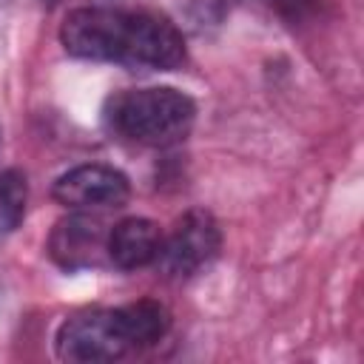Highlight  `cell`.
Masks as SVG:
<instances>
[{"instance_id": "1", "label": "cell", "mask_w": 364, "mask_h": 364, "mask_svg": "<svg viewBox=\"0 0 364 364\" xmlns=\"http://www.w3.org/2000/svg\"><path fill=\"white\" fill-rule=\"evenodd\" d=\"M60 43L71 57L128 68L173 71L185 63V40L179 28L168 17L151 11L108 6L71 9L60 26Z\"/></svg>"}, {"instance_id": "2", "label": "cell", "mask_w": 364, "mask_h": 364, "mask_svg": "<svg viewBox=\"0 0 364 364\" xmlns=\"http://www.w3.org/2000/svg\"><path fill=\"white\" fill-rule=\"evenodd\" d=\"M196 119V102L168 85L128 88L108 100L105 122L122 139L148 148L179 145Z\"/></svg>"}, {"instance_id": "3", "label": "cell", "mask_w": 364, "mask_h": 364, "mask_svg": "<svg viewBox=\"0 0 364 364\" xmlns=\"http://www.w3.org/2000/svg\"><path fill=\"white\" fill-rule=\"evenodd\" d=\"M131 347L119 307H94L82 310L63 321L57 330V355L74 364L114 361L122 358Z\"/></svg>"}, {"instance_id": "4", "label": "cell", "mask_w": 364, "mask_h": 364, "mask_svg": "<svg viewBox=\"0 0 364 364\" xmlns=\"http://www.w3.org/2000/svg\"><path fill=\"white\" fill-rule=\"evenodd\" d=\"M219 247H222V230L216 219L208 210L193 208L182 213L173 230L168 233V239H162L156 264L171 279H191L216 259Z\"/></svg>"}, {"instance_id": "5", "label": "cell", "mask_w": 364, "mask_h": 364, "mask_svg": "<svg viewBox=\"0 0 364 364\" xmlns=\"http://www.w3.org/2000/svg\"><path fill=\"white\" fill-rule=\"evenodd\" d=\"M54 199L71 210H105L119 208L131 196V182L122 171L111 165H77L65 171L54 188Z\"/></svg>"}, {"instance_id": "6", "label": "cell", "mask_w": 364, "mask_h": 364, "mask_svg": "<svg viewBox=\"0 0 364 364\" xmlns=\"http://www.w3.org/2000/svg\"><path fill=\"white\" fill-rule=\"evenodd\" d=\"M48 256L63 270H88L108 262V228L88 210L60 219L48 236Z\"/></svg>"}, {"instance_id": "7", "label": "cell", "mask_w": 364, "mask_h": 364, "mask_svg": "<svg viewBox=\"0 0 364 364\" xmlns=\"http://www.w3.org/2000/svg\"><path fill=\"white\" fill-rule=\"evenodd\" d=\"M162 230L145 216H128L108 228V262L119 270H136L156 262Z\"/></svg>"}, {"instance_id": "8", "label": "cell", "mask_w": 364, "mask_h": 364, "mask_svg": "<svg viewBox=\"0 0 364 364\" xmlns=\"http://www.w3.org/2000/svg\"><path fill=\"white\" fill-rule=\"evenodd\" d=\"M119 313H122V324H125L131 347H151L171 327L168 307L154 299H139L134 304H125V307H119Z\"/></svg>"}, {"instance_id": "9", "label": "cell", "mask_w": 364, "mask_h": 364, "mask_svg": "<svg viewBox=\"0 0 364 364\" xmlns=\"http://www.w3.org/2000/svg\"><path fill=\"white\" fill-rule=\"evenodd\" d=\"M28 202V182L26 173L9 168L0 173V236L20 228Z\"/></svg>"}, {"instance_id": "10", "label": "cell", "mask_w": 364, "mask_h": 364, "mask_svg": "<svg viewBox=\"0 0 364 364\" xmlns=\"http://www.w3.org/2000/svg\"><path fill=\"white\" fill-rule=\"evenodd\" d=\"M48 3H54V0H48Z\"/></svg>"}]
</instances>
